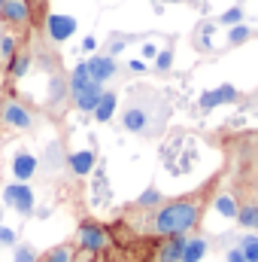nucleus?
Masks as SVG:
<instances>
[{"mask_svg":"<svg viewBox=\"0 0 258 262\" xmlns=\"http://www.w3.org/2000/svg\"><path fill=\"white\" fill-rule=\"evenodd\" d=\"M203 207H207V195L203 192H192V195H183V198H170V201H164L155 210H146L143 223H131V226L137 229V235L158 238V241H164V238H186L200 226Z\"/></svg>","mask_w":258,"mask_h":262,"instance_id":"obj_1","label":"nucleus"},{"mask_svg":"<svg viewBox=\"0 0 258 262\" xmlns=\"http://www.w3.org/2000/svg\"><path fill=\"white\" fill-rule=\"evenodd\" d=\"M73 244H76L79 250H88V253H94V256H104V253L113 247V238H110L107 226H100L97 220H85V223H79Z\"/></svg>","mask_w":258,"mask_h":262,"instance_id":"obj_2","label":"nucleus"},{"mask_svg":"<svg viewBox=\"0 0 258 262\" xmlns=\"http://www.w3.org/2000/svg\"><path fill=\"white\" fill-rule=\"evenodd\" d=\"M122 125L131 134H155V131L161 128V119H155L146 104L131 101L128 107H125V113H122Z\"/></svg>","mask_w":258,"mask_h":262,"instance_id":"obj_3","label":"nucleus"},{"mask_svg":"<svg viewBox=\"0 0 258 262\" xmlns=\"http://www.w3.org/2000/svg\"><path fill=\"white\" fill-rule=\"evenodd\" d=\"M0 125L9 131H31L37 125V116L31 107H24L21 101H3L0 104Z\"/></svg>","mask_w":258,"mask_h":262,"instance_id":"obj_4","label":"nucleus"},{"mask_svg":"<svg viewBox=\"0 0 258 262\" xmlns=\"http://www.w3.org/2000/svg\"><path fill=\"white\" fill-rule=\"evenodd\" d=\"M3 204L12 207V210L21 213V216H31L34 207H37V195H34V189H31L28 183H9V186L3 189Z\"/></svg>","mask_w":258,"mask_h":262,"instance_id":"obj_5","label":"nucleus"},{"mask_svg":"<svg viewBox=\"0 0 258 262\" xmlns=\"http://www.w3.org/2000/svg\"><path fill=\"white\" fill-rule=\"evenodd\" d=\"M76 34V18L73 15H64V12H52L46 18V37L52 43H64Z\"/></svg>","mask_w":258,"mask_h":262,"instance_id":"obj_6","label":"nucleus"},{"mask_svg":"<svg viewBox=\"0 0 258 262\" xmlns=\"http://www.w3.org/2000/svg\"><path fill=\"white\" fill-rule=\"evenodd\" d=\"M0 18L9 28H28L31 25V3L28 0H6L0 9Z\"/></svg>","mask_w":258,"mask_h":262,"instance_id":"obj_7","label":"nucleus"},{"mask_svg":"<svg viewBox=\"0 0 258 262\" xmlns=\"http://www.w3.org/2000/svg\"><path fill=\"white\" fill-rule=\"evenodd\" d=\"M85 64H88V73H91V79H94V82H100V85H104V82H110V79L119 73V64H116V58H113V55H107V52H104V55H91Z\"/></svg>","mask_w":258,"mask_h":262,"instance_id":"obj_8","label":"nucleus"},{"mask_svg":"<svg viewBox=\"0 0 258 262\" xmlns=\"http://www.w3.org/2000/svg\"><path fill=\"white\" fill-rule=\"evenodd\" d=\"M37 171H40V162H37L34 152L18 149V152L12 156V177H15V183H28Z\"/></svg>","mask_w":258,"mask_h":262,"instance_id":"obj_9","label":"nucleus"},{"mask_svg":"<svg viewBox=\"0 0 258 262\" xmlns=\"http://www.w3.org/2000/svg\"><path fill=\"white\" fill-rule=\"evenodd\" d=\"M231 101H237V89H234V85H219V89L203 92L197 104H200V110H213V107H219V104H231Z\"/></svg>","mask_w":258,"mask_h":262,"instance_id":"obj_10","label":"nucleus"},{"mask_svg":"<svg viewBox=\"0 0 258 262\" xmlns=\"http://www.w3.org/2000/svg\"><path fill=\"white\" fill-rule=\"evenodd\" d=\"M152 262H183V238H164L155 244Z\"/></svg>","mask_w":258,"mask_h":262,"instance_id":"obj_11","label":"nucleus"},{"mask_svg":"<svg viewBox=\"0 0 258 262\" xmlns=\"http://www.w3.org/2000/svg\"><path fill=\"white\" fill-rule=\"evenodd\" d=\"M67 171L76 177H88L94 171V152L91 149H79V152H67Z\"/></svg>","mask_w":258,"mask_h":262,"instance_id":"obj_12","label":"nucleus"},{"mask_svg":"<svg viewBox=\"0 0 258 262\" xmlns=\"http://www.w3.org/2000/svg\"><path fill=\"white\" fill-rule=\"evenodd\" d=\"M207 250H210V241L203 238V235H186L183 238V262H200L207 256Z\"/></svg>","mask_w":258,"mask_h":262,"instance_id":"obj_13","label":"nucleus"},{"mask_svg":"<svg viewBox=\"0 0 258 262\" xmlns=\"http://www.w3.org/2000/svg\"><path fill=\"white\" fill-rule=\"evenodd\" d=\"M116 107H119V95L104 89V95H100V101H97V107H94V119H97V122H110V119L116 116Z\"/></svg>","mask_w":258,"mask_h":262,"instance_id":"obj_14","label":"nucleus"},{"mask_svg":"<svg viewBox=\"0 0 258 262\" xmlns=\"http://www.w3.org/2000/svg\"><path fill=\"white\" fill-rule=\"evenodd\" d=\"M31 64H34V55H31V52H24V49H18V52L9 58V64H6V73H9L12 79H21V76L31 70Z\"/></svg>","mask_w":258,"mask_h":262,"instance_id":"obj_15","label":"nucleus"},{"mask_svg":"<svg viewBox=\"0 0 258 262\" xmlns=\"http://www.w3.org/2000/svg\"><path fill=\"white\" fill-rule=\"evenodd\" d=\"M43 165H46V171H61L67 165V156H64V149H61V143L55 140V143H49L46 146V156H43Z\"/></svg>","mask_w":258,"mask_h":262,"instance_id":"obj_16","label":"nucleus"},{"mask_svg":"<svg viewBox=\"0 0 258 262\" xmlns=\"http://www.w3.org/2000/svg\"><path fill=\"white\" fill-rule=\"evenodd\" d=\"M213 207H216L225 220H237V210H240L237 198L231 195V192H219V195L213 198Z\"/></svg>","mask_w":258,"mask_h":262,"instance_id":"obj_17","label":"nucleus"},{"mask_svg":"<svg viewBox=\"0 0 258 262\" xmlns=\"http://www.w3.org/2000/svg\"><path fill=\"white\" fill-rule=\"evenodd\" d=\"M67 98H70L67 79L61 76V73H55V76H52V82H49V104H52V107H61Z\"/></svg>","mask_w":258,"mask_h":262,"instance_id":"obj_18","label":"nucleus"},{"mask_svg":"<svg viewBox=\"0 0 258 262\" xmlns=\"http://www.w3.org/2000/svg\"><path fill=\"white\" fill-rule=\"evenodd\" d=\"M237 223H240L243 229H249V232H258V201H246V204H240V210H237Z\"/></svg>","mask_w":258,"mask_h":262,"instance_id":"obj_19","label":"nucleus"},{"mask_svg":"<svg viewBox=\"0 0 258 262\" xmlns=\"http://www.w3.org/2000/svg\"><path fill=\"white\" fill-rule=\"evenodd\" d=\"M73 253H76V244H73V241H64V244L46 250V253L40 256V262H73Z\"/></svg>","mask_w":258,"mask_h":262,"instance_id":"obj_20","label":"nucleus"},{"mask_svg":"<svg viewBox=\"0 0 258 262\" xmlns=\"http://www.w3.org/2000/svg\"><path fill=\"white\" fill-rule=\"evenodd\" d=\"M164 201H167V198L161 195V192H158L155 186H149V189H146L143 195L134 201V207H137V210H155V207H161Z\"/></svg>","mask_w":258,"mask_h":262,"instance_id":"obj_21","label":"nucleus"},{"mask_svg":"<svg viewBox=\"0 0 258 262\" xmlns=\"http://www.w3.org/2000/svg\"><path fill=\"white\" fill-rule=\"evenodd\" d=\"M237 247L243 250V256H246V262H258V235H255V232L243 235V238L237 241Z\"/></svg>","mask_w":258,"mask_h":262,"instance_id":"obj_22","label":"nucleus"},{"mask_svg":"<svg viewBox=\"0 0 258 262\" xmlns=\"http://www.w3.org/2000/svg\"><path fill=\"white\" fill-rule=\"evenodd\" d=\"M246 40H252V28H249V25H234V28H228V46H240V43H246Z\"/></svg>","mask_w":258,"mask_h":262,"instance_id":"obj_23","label":"nucleus"},{"mask_svg":"<svg viewBox=\"0 0 258 262\" xmlns=\"http://www.w3.org/2000/svg\"><path fill=\"white\" fill-rule=\"evenodd\" d=\"M43 253H37L31 244H15V253H12V262H40Z\"/></svg>","mask_w":258,"mask_h":262,"instance_id":"obj_24","label":"nucleus"},{"mask_svg":"<svg viewBox=\"0 0 258 262\" xmlns=\"http://www.w3.org/2000/svg\"><path fill=\"white\" fill-rule=\"evenodd\" d=\"M219 25H225V28L243 25V6H231V9H225V12L219 15Z\"/></svg>","mask_w":258,"mask_h":262,"instance_id":"obj_25","label":"nucleus"},{"mask_svg":"<svg viewBox=\"0 0 258 262\" xmlns=\"http://www.w3.org/2000/svg\"><path fill=\"white\" fill-rule=\"evenodd\" d=\"M18 52V43H15V37L12 34H0V58L9 64V58Z\"/></svg>","mask_w":258,"mask_h":262,"instance_id":"obj_26","label":"nucleus"},{"mask_svg":"<svg viewBox=\"0 0 258 262\" xmlns=\"http://www.w3.org/2000/svg\"><path fill=\"white\" fill-rule=\"evenodd\" d=\"M173 67V49L167 46V49H158V58H155V70L158 73H167Z\"/></svg>","mask_w":258,"mask_h":262,"instance_id":"obj_27","label":"nucleus"},{"mask_svg":"<svg viewBox=\"0 0 258 262\" xmlns=\"http://www.w3.org/2000/svg\"><path fill=\"white\" fill-rule=\"evenodd\" d=\"M210 31H213V25L207 21V25H200V28H197V34H194V46H197V49H203V52L210 49Z\"/></svg>","mask_w":258,"mask_h":262,"instance_id":"obj_28","label":"nucleus"},{"mask_svg":"<svg viewBox=\"0 0 258 262\" xmlns=\"http://www.w3.org/2000/svg\"><path fill=\"white\" fill-rule=\"evenodd\" d=\"M0 247H15V232L0 226Z\"/></svg>","mask_w":258,"mask_h":262,"instance_id":"obj_29","label":"nucleus"},{"mask_svg":"<svg viewBox=\"0 0 258 262\" xmlns=\"http://www.w3.org/2000/svg\"><path fill=\"white\" fill-rule=\"evenodd\" d=\"M97 259H104V256H94V253L79 250V247H76V253H73V262H97Z\"/></svg>","mask_w":258,"mask_h":262,"instance_id":"obj_30","label":"nucleus"},{"mask_svg":"<svg viewBox=\"0 0 258 262\" xmlns=\"http://www.w3.org/2000/svg\"><path fill=\"white\" fill-rule=\"evenodd\" d=\"M125 43H128V40H125V37H122V40H119V37H116V40H113V43H110V52H107V55H113V58H116V52H122V49H125Z\"/></svg>","mask_w":258,"mask_h":262,"instance_id":"obj_31","label":"nucleus"},{"mask_svg":"<svg viewBox=\"0 0 258 262\" xmlns=\"http://www.w3.org/2000/svg\"><path fill=\"white\" fill-rule=\"evenodd\" d=\"M225 259H228V262H246V256H243V250H240V247H231Z\"/></svg>","mask_w":258,"mask_h":262,"instance_id":"obj_32","label":"nucleus"},{"mask_svg":"<svg viewBox=\"0 0 258 262\" xmlns=\"http://www.w3.org/2000/svg\"><path fill=\"white\" fill-rule=\"evenodd\" d=\"M94 49H97V40L94 37H85L82 40V52H94Z\"/></svg>","mask_w":258,"mask_h":262,"instance_id":"obj_33","label":"nucleus"},{"mask_svg":"<svg viewBox=\"0 0 258 262\" xmlns=\"http://www.w3.org/2000/svg\"><path fill=\"white\" fill-rule=\"evenodd\" d=\"M143 58H158V49L152 43H143Z\"/></svg>","mask_w":258,"mask_h":262,"instance_id":"obj_34","label":"nucleus"},{"mask_svg":"<svg viewBox=\"0 0 258 262\" xmlns=\"http://www.w3.org/2000/svg\"><path fill=\"white\" fill-rule=\"evenodd\" d=\"M131 70H134V73H143V70H146V61H131Z\"/></svg>","mask_w":258,"mask_h":262,"instance_id":"obj_35","label":"nucleus"},{"mask_svg":"<svg viewBox=\"0 0 258 262\" xmlns=\"http://www.w3.org/2000/svg\"><path fill=\"white\" fill-rule=\"evenodd\" d=\"M161 3H183V0H161Z\"/></svg>","mask_w":258,"mask_h":262,"instance_id":"obj_36","label":"nucleus"},{"mask_svg":"<svg viewBox=\"0 0 258 262\" xmlns=\"http://www.w3.org/2000/svg\"><path fill=\"white\" fill-rule=\"evenodd\" d=\"M3 3H6V0H0V9H3Z\"/></svg>","mask_w":258,"mask_h":262,"instance_id":"obj_37","label":"nucleus"},{"mask_svg":"<svg viewBox=\"0 0 258 262\" xmlns=\"http://www.w3.org/2000/svg\"><path fill=\"white\" fill-rule=\"evenodd\" d=\"M189 3H200V0H189Z\"/></svg>","mask_w":258,"mask_h":262,"instance_id":"obj_38","label":"nucleus"},{"mask_svg":"<svg viewBox=\"0 0 258 262\" xmlns=\"http://www.w3.org/2000/svg\"><path fill=\"white\" fill-rule=\"evenodd\" d=\"M113 262H125V259H113Z\"/></svg>","mask_w":258,"mask_h":262,"instance_id":"obj_39","label":"nucleus"},{"mask_svg":"<svg viewBox=\"0 0 258 262\" xmlns=\"http://www.w3.org/2000/svg\"><path fill=\"white\" fill-rule=\"evenodd\" d=\"M97 262H107V259H97Z\"/></svg>","mask_w":258,"mask_h":262,"instance_id":"obj_40","label":"nucleus"},{"mask_svg":"<svg viewBox=\"0 0 258 262\" xmlns=\"http://www.w3.org/2000/svg\"><path fill=\"white\" fill-rule=\"evenodd\" d=\"M0 220H3V216H0Z\"/></svg>","mask_w":258,"mask_h":262,"instance_id":"obj_41","label":"nucleus"}]
</instances>
